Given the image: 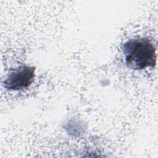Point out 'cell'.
Listing matches in <instances>:
<instances>
[{"label":"cell","mask_w":158,"mask_h":158,"mask_svg":"<svg viewBox=\"0 0 158 158\" xmlns=\"http://www.w3.org/2000/svg\"><path fill=\"white\" fill-rule=\"evenodd\" d=\"M125 62L130 69L141 70L156 64V49L153 43L145 37H134L122 46Z\"/></svg>","instance_id":"cell-1"},{"label":"cell","mask_w":158,"mask_h":158,"mask_svg":"<svg viewBox=\"0 0 158 158\" xmlns=\"http://www.w3.org/2000/svg\"><path fill=\"white\" fill-rule=\"evenodd\" d=\"M35 69L28 65H21L13 69L3 82L6 89L10 91L22 90L28 87L35 78Z\"/></svg>","instance_id":"cell-2"}]
</instances>
